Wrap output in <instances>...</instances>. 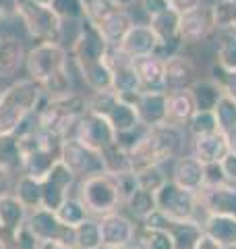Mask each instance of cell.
Here are the masks:
<instances>
[{
	"instance_id": "cell-1",
	"label": "cell",
	"mask_w": 236,
	"mask_h": 249,
	"mask_svg": "<svg viewBox=\"0 0 236 249\" xmlns=\"http://www.w3.org/2000/svg\"><path fill=\"white\" fill-rule=\"evenodd\" d=\"M108 50L110 46L100 34L96 25L89 21H81L79 34L70 46V58L79 69L83 83L96 93L112 89V73L108 67Z\"/></svg>"
},
{
	"instance_id": "cell-2",
	"label": "cell",
	"mask_w": 236,
	"mask_h": 249,
	"mask_svg": "<svg viewBox=\"0 0 236 249\" xmlns=\"http://www.w3.org/2000/svg\"><path fill=\"white\" fill-rule=\"evenodd\" d=\"M185 147V135L178 127L157 124L145 129L135 142L129 145V158L133 173H141L145 168L162 166L170 160H176Z\"/></svg>"
},
{
	"instance_id": "cell-3",
	"label": "cell",
	"mask_w": 236,
	"mask_h": 249,
	"mask_svg": "<svg viewBox=\"0 0 236 249\" xmlns=\"http://www.w3.org/2000/svg\"><path fill=\"white\" fill-rule=\"evenodd\" d=\"M27 79L35 81L46 96H62L70 91L68 54L60 44H35L25 56Z\"/></svg>"
},
{
	"instance_id": "cell-4",
	"label": "cell",
	"mask_w": 236,
	"mask_h": 249,
	"mask_svg": "<svg viewBox=\"0 0 236 249\" xmlns=\"http://www.w3.org/2000/svg\"><path fill=\"white\" fill-rule=\"evenodd\" d=\"M44 100V89L31 79H19L9 85L0 96V135L17 133L25 119L39 110Z\"/></svg>"
},
{
	"instance_id": "cell-5",
	"label": "cell",
	"mask_w": 236,
	"mask_h": 249,
	"mask_svg": "<svg viewBox=\"0 0 236 249\" xmlns=\"http://www.w3.org/2000/svg\"><path fill=\"white\" fill-rule=\"evenodd\" d=\"M87 110V98L81 93L68 91L62 96H46L44 104L35 112L37 127L62 139L73 137L77 123Z\"/></svg>"
},
{
	"instance_id": "cell-6",
	"label": "cell",
	"mask_w": 236,
	"mask_h": 249,
	"mask_svg": "<svg viewBox=\"0 0 236 249\" xmlns=\"http://www.w3.org/2000/svg\"><path fill=\"white\" fill-rule=\"evenodd\" d=\"M77 197L85 206L91 218L108 216L112 212H118V208L124 206L116 177L108 173H98V175L81 178Z\"/></svg>"
},
{
	"instance_id": "cell-7",
	"label": "cell",
	"mask_w": 236,
	"mask_h": 249,
	"mask_svg": "<svg viewBox=\"0 0 236 249\" xmlns=\"http://www.w3.org/2000/svg\"><path fill=\"white\" fill-rule=\"evenodd\" d=\"M15 17H19L23 27L34 40H37V44H60L62 21L48 4H39L35 0H15Z\"/></svg>"
},
{
	"instance_id": "cell-8",
	"label": "cell",
	"mask_w": 236,
	"mask_h": 249,
	"mask_svg": "<svg viewBox=\"0 0 236 249\" xmlns=\"http://www.w3.org/2000/svg\"><path fill=\"white\" fill-rule=\"evenodd\" d=\"M87 108L91 112H98L101 116H106L110 124L114 127L118 139L127 137L141 127L137 108L127 100H122L114 89L106 91H96L87 100Z\"/></svg>"
},
{
	"instance_id": "cell-9",
	"label": "cell",
	"mask_w": 236,
	"mask_h": 249,
	"mask_svg": "<svg viewBox=\"0 0 236 249\" xmlns=\"http://www.w3.org/2000/svg\"><path fill=\"white\" fill-rule=\"evenodd\" d=\"M155 208L170 220L203 224V210L199 206V199H197V193L185 191L170 178L155 191Z\"/></svg>"
},
{
	"instance_id": "cell-10",
	"label": "cell",
	"mask_w": 236,
	"mask_h": 249,
	"mask_svg": "<svg viewBox=\"0 0 236 249\" xmlns=\"http://www.w3.org/2000/svg\"><path fill=\"white\" fill-rule=\"evenodd\" d=\"M73 137L79 143H83L85 147H89V150L98 152V154H101L106 147L114 145L118 142V135H116L114 127L110 124V121L106 116L91 112V110L85 112L81 116V121L77 123Z\"/></svg>"
},
{
	"instance_id": "cell-11",
	"label": "cell",
	"mask_w": 236,
	"mask_h": 249,
	"mask_svg": "<svg viewBox=\"0 0 236 249\" xmlns=\"http://www.w3.org/2000/svg\"><path fill=\"white\" fill-rule=\"evenodd\" d=\"M108 67L112 73V89L120 96L122 100H127L135 106L139 93L143 91L139 83V77L133 67V60L129 56L118 50V48H110L108 50Z\"/></svg>"
},
{
	"instance_id": "cell-12",
	"label": "cell",
	"mask_w": 236,
	"mask_h": 249,
	"mask_svg": "<svg viewBox=\"0 0 236 249\" xmlns=\"http://www.w3.org/2000/svg\"><path fill=\"white\" fill-rule=\"evenodd\" d=\"M60 160L65 162L67 168L77 178H85V177L104 173L101 156L98 152L89 150V147H85L83 143H79L75 137H67L65 142H62Z\"/></svg>"
},
{
	"instance_id": "cell-13",
	"label": "cell",
	"mask_w": 236,
	"mask_h": 249,
	"mask_svg": "<svg viewBox=\"0 0 236 249\" xmlns=\"http://www.w3.org/2000/svg\"><path fill=\"white\" fill-rule=\"evenodd\" d=\"M39 183H42L44 208L56 212V210L70 197V191H73V187L77 183V177L67 168L65 162L58 160L56 164L50 168V173L46 175Z\"/></svg>"
},
{
	"instance_id": "cell-14",
	"label": "cell",
	"mask_w": 236,
	"mask_h": 249,
	"mask_svg": "<svg viewBox=\"0 0 236 249\" xmlns=\"http://www.w3.org/2000/svg\"><path fill=\"white\" fill-rule=\"evenodd\" d=\"M27 224L34 231L37 241H54V243H67L75 247V229L60 222L56 212L48 208H39L35 212H29Z\"/></svg>"
},
{
	"instance_id": "cell-15",
	"label": "cell",
	"mask_w": 236,
	"mask_h": 249,
	"mask_svg": "<svg viewBox=\"0 0 236 249\" xmlns=\"http://www.w3.org/2000/svg\"><path fill=\"white\" fill-rule=\"evenodd\" d=\"M205 216H236V185H203L197 193Z\"/></svg>"
},
{
	"instance_id": "cell-16",
	"label": "cell",
	"mask_w": 236,
	"mask_h": 249,
	"mask_svg": "<svg viewBox=\"0 0 236 249\" xmlns=\"http://www.w3.org/2000/svg\"><path fill=\"white\" fill-rule=\"evenodd\" d=\"M101 247H129L135 243L137 224L120 212H112L98 218Z\"/></svg>"
},
{
	"instance_id": "cell-17",
	"label": "cell",
	"mask_w": 236,
	"mask_h": 249,
	"mask_svg": "<svg viewBox=\"0 0 236 249\" xmlns=\"http://www.w3.org/2000/svg\"><path fill=\"white\" fill-rule=\"evenodd\" d=\"M143 224H145V227H149V229H162V231H166L168 235L174 239L176 249H195L197 241H199V237L203 235V227H201V224L170 220V218H166L162 212H157V210L147 218Z\"/></svg>"
},
{
	"instance_id": "cell-18",
	"label": "cell",
	"mask_w": 236,
	"mask_h": 249,
	"mask_svg": "<svg viewBox=\"0 0 236 249\" xmlns=\"http://www.w3.org/2000/svg\"><path fill=\"white\" fill-rule=\"evenodd\" d=\"M137 114L141 127H157V124H166L168 114V93L166 91H141L137 102Z\"/></svg>"
},
{
	"instance_id": "cell-19",
	"label": "cell",
	"mask_w": 236,
	"mask_h": 249,
	"mask_svg": "<svg viewBox=\"0 0 236 249\" xmlns=\"http://www.w3.org/2000/svg\"><path fill=\"white\" fill-rule=\"evenodd\" d=\"M178 187H183L185 191L199 193L201 187L205 185V164H201L193 154H180L174 162V170H172V178Z\"/></svg>"
},
{
	"instance_id": "cell-20",
	"label": "cell",
	"mask_w": 236,
	"mask_h": 249,
	"mask_svg": "<svg viewBox=\"0 0 236 249\" xmlns=\"http://www.w3.org/2000/svg\"><path fill=\"white\" fill-rule=\"evenodd\" d=\"M157 37L152 31L149 25H143V23H133V27L129 29V34L124 36V40L120 42V46H116L124 56L139 58V56H147V54H155L157 52Z\"/></svg>"
},
{
	"instance_id": "cell-21",
	"label": "cell",
	"mask_w": 236,
	"mask_h": 249,
	"mask_svg": "<svg viewBox=\"0 0 236 249\" xmlns=\"http://www.w3.org/2000/svg\"><path fill=\"white\" fill-rule=\"evenodd\" d=\"M197 71L191 58L174 54L164 60V85H166V93L168 91H176V89H188L191 85L197 81Z\"/></svg>"
},
{
	"instance_id": "cell-22",
	"label": "cell",
	"mask_w": 236,
	"mask_h": 249,
	"mask_svg": "<svg viewBox=\"0 0 236 249\" xmlns=\"http://www.w3.org/2000/svg\"><path fill=\"white\" fill-rule=\"evenodd\" d=\"M228 154H230V143H228L226 135L219 133V131L193 137V156L201 164H222Z\"/></svg>"
},
{
	"instance_id": "cell-23",
	"label": "cell",
	"mask_w": 236,
	"mask_h": 249,
	"mask_svg": "<svg viewBox=\"0 0 236 249\" xmlns=\"http://www.w3.org/2000/svg\"><path fill=\"white\" fill-rule=\"evenodd\" d=\"M214 29L211 9H195L191 13L180 15V40L183 44H197L203 42Z\"/></svg>"
},
{
	"instance_id": "cell-24",
	"label": "cell",
	"mask_w": 236,
	"mask_h": 249,
	"mask_svg": "<svg viewBox=\"0 0 236 249\" xmlns=\"http://www.w3.org/2000/svg\"><path fill=\"white\" fill-rule=\"evenodd\" d=\"M133 67L139 77L141 89L143 91H166L164 85V58L157 54H147V56L133 58Z\"/></svg>"
},
{
	"instance_id": "cell-25",
	"label": "cell",
	"mask_w": 236,
	"mask_h": 249,
	"mask_svg": "<svg viewBox=\"0 0 236 249\" xmlns=\"http://www.w3.org/2000/svg\"><path fill=\"white\" fill-rule=\"evenodd\" d=\"M27 50L21 40L0 34V79L13 77L25 65Z\"/></svg>"
},
{
	"instance_id": "cell-26",
	"label": "cell",
	"mask_w": 236,
	"mask_h": 249,
	"mask_svg": "<svg viewBox=\"0 0 236 249\" xmlns=\"http://www.w3.org/2000/svg\"><path fill=\"white\" fill-rule=\"evenodd\" d=\"M197 106L191 96V89H176L168 91V114H166V124L172 127H185L195 114Z\"/></svg>"
},
{
	"instance_id": "cell-27",
	"label": "cell",
	"mask_w": 236,
	"mask_h": 249,
	"mask_svg": "<svg viewBox=\"0 0 236 249\" xmlns=\"http://www.w3.org/2000/svg\"><path fill=\"white\" fill-rule=\"evenodd\" d=\"M96 27L100 29V34L104 36V40L108 42L110 48H116V46H120V42L124 40V36H127L129 29L133 27V19L129 17L127 11L118 9Z\"/></svg>"
},
{
	"instance_id": "cell-28",
	"label": "cell",
	"mask_w": 236,
	"mask_h": 249,
	"mask_svg": "<svg viewBox=\"0 0 236 249\" xmlns=\"http://www.w3.org/2000/svg\"><path fill=\"white\" fill-rule=\"evenodd\" d=\"M27 216L29 212L25 210V206L13 193L0 197V229H2V232L19 231L23 224H27Z\"/></svg>"
},
{
	"instance_id": "cell-29",
	"label": "cell",
	"mask_w": 236,
	"mask_h": 249,
	"mask_svg": "<svg viewBox=\"0 0 236 249\" xmlns=\"http://www.w3.org/2000/svg\"><path fill=\"white\" fill-rule=\"evenodd\" d=\"M13 196L17 197L27 212H35V210L44 208V196H42V183L34 177L27 175H19L15 181V189Z\"/></svg>"
},
{
	"instance_id": "cell-30",
	"label": "cell",
	"mask_w": 236,
	"mask_h": 249,
	"mask_svg": "<svg viewBox=\"0 0 236 249\" xmlns=\"http://www.w3.org/2000/svg\"><path fill=\"white\" fill-rule=\"evenodd\" d=\"M201 227L224 247L236 245V216H205Z\"/></svg>"
},
{
	"instance_id": "cell-31",
	"label": "cell",
	"mask_w": 236,
	"mask_h": 249,
	"mask_svg": "<svg viewBox=\"0 0 236 249\" xmlns=\"http://www.w3.org/2000/svg\"><path fill=\"white\" fill-rule=\"evenodd\" d=\"M100 156H101V164H104V173L112 175V177H120V175L133 173L131 158H129V147L124 145L120 139H118L114 145L106 147Z\"/></svg>"
},
{
	"instance_id": "cell-32",
	"label": "cell",
	"mask_w": 236,
	"mask_h": 249,
	"mask_svg": "<svg viewBox=\"0 0 236 249\" xmlns=\"http://www.w3.org/2000/svg\"><path fill=\"white\" fill-rule=\"evenodd\" d=\"M188 89H191L197 110H216L219 98L224 96V91L219 89V85L214 79H197Z\"/></svg>"
},
{
	"instance_id": "cell-33",
	"label": "cell",
	"mask_w": 236,
	"mask_h": 249,
	"mask_svg": "<svg viewBox=\"0 0 236 249\" xmlns=\"http://www.w3.org/2000/svg\"><path fill=\"white\" fill-rule=\"evenodd\" d=\"M0 166L11 168L15 175H21L23 170V152L17 133L0 135Z\"/></svg>"
},
{
	"instance_id": "cell-34",
	"label": "cell",
	"mask_w": 236,
	"mask_h": 249,
	"mask_svg": "<svg viewBox=\"0 0 236 249\" xmlns=\"http://www.w3.org/2000/svg\"><path fill=\"white\" fill-rule=\"evenodd\" d=\"M214 29L236 37V0H218L211 6Z\"/></svg>"
},
{
	"instance_id": "cell-35",
	"label": "cell",
	"mask_w": 236,
	"mask_h": 249,
	"mask_svg": "<svg viewBox=\"0 0 236 249\" xmlns=\"http://www.w3.org/2000/svg\"><path fill=\"white\" fill-rule=\"evenodd\" d=\"M135 243L143 249H176L174 239L162 229H149L145 224H137Z\"/></svg>"
},
{
	"instance_id": "cell-36",
	"label": "cell",
	"mask_w": 236,
	"mask_h": 249,
	"mask_svg": "<svg viewBox=\"0 0 236 249\" xmlns=\"http://www.w3.org/2000/svg\"><path fill=\"white\" fill-rule=\"evenodd\" d=\"M124 206H127L129 212L135 216V220H139L141 224H143L147 218L157 210L155 208V193L145 191V189H141V187H137V191L133 193L127 201H124Z\"/></svg>"
},
{
	"instance_id": "cell-37",
	"label": "cell",
	"mask_w": 236,
	"mask_h": 249,
	"mask_svg": "<svg viewBox=\"0 0 236 249\" xmlns=\"http://www.w3.org/2000/svg\"><path fill=\"white\" fill-rule=\"evenodd\" d=\"M101 235L98 218H87L79 227H75V249H100Z\"/></svg>"
},
{
	"instance_id": "cell-38",
	"label": "cell",
	"mask_w": 236,
	"mask_h": 249,
	"mask_svg": "<svg viewBox=\"0 0 236 249\" xmlns=\"http://www.w3.org/2000/svg\"><path fill=\"white\" fill-rule=\"evenodd\" d=\"M39 241L29 229V224H23L15 232H0V249H37Z\"/></svg>"
},
{
	"instance_id": "cell-39",
	"label": "cell",
	"mask_w": 236,
	"mask_h": 249,
	"mask_svg": "<svg viewBox=\"0 0 236 249\" xmlns=\"http://www.w3.org/2000/svg\"><path fill=\"white\" fill-rule=\"evenodd\" d=\"M56 216L60 218L62 224H67V227H70V229L79 227V224L85 222V220L89 218L85 206L81 204V201H79V197H73V196H70V197L65 201V204H62V206L56 210Z\"/></svg>"
},
{
	"instance_id": "cell-40",
	"label": "cell",
	"mask_w": 236,
	"mask_h": 249,
	"mask_svg": "<svg viewBox=\"0 0 236 249\" xmlns=\"http://www.w3.org/2000/svg\"><path fill=\"white\" fill-rule=\"evenodd\" d=\"M188 131H191L193 137H199V135H209V133H216L219 131L218 127V119H216V112L214 110H195V114L191 116L188 121Z\"/></svg>"
},
{
	"instance_id": "cell-41",
	"label": "cell",
	"mask_w": 236,
	"mask_h": 249,
	"mask_svg": "<svg viewBox=\"0 0 236 249\" xmlns=\"http://www.w3.org/2000/svg\"><path fill=\"white\" fill-rule=\"evenodd\" d=\"M48 6L62 23L65 21H85L81 0H50Z\"/></svg>"
},
{
	"instance_id": "cell-42",
	"label": "cell",
	"mask_w": 236,
	"mask_h": 249,
	"mask_svg": "<svg viewBox=\"0 0 236 249\" xmlns=\"http://www.w3.org/2000/svg\"><path fill=\"white\" fill-rule=\"evenodd\" d=\"M81 2H83L85 21H89L91 25H100V23L108 19L114 11H118L110 0H81Z\"/></svg>"
},
{
	"instance_id": "cell-43",
	"label": "cell",
	"mask_w": 236,
	"mask_h": 249,
	"mask_svg": "<svg viewBox=\"0 0 236 249\" xmlns=\"http://www.w3.org/2000/svg\"><path fill=\"white\" fill-rule=\"evenodd\" d=\"M218 65L228 69V71H236V37L234 36L222 34V37H219Z\"/></svg>"
},
{
	"instance_id": "cell-44",
	"label": "cell",
	"mask_w": 236,
	"mask_h": 249,
	"mask_svg": "<svg viewBox=\"0 0 236 249\" xmlns=\"http://www.w3.org/2000/svg\"><path fill=\"white\" fill-rule=\"evenodd\" d=\"M137 175V183L141 189H145V191H152L155 193L160 187L168 181V177L164 175V170L162 166H153V168H145V170H141V173H135Z\"/></svg>"
},
{
	"instance_id": "cell-45",
	"label": "cell",
	"mask_w": 236,
	"mask_h": 249,
	"mask_svg": "<svg viewBox=\"0 0 236 249\" xmlns=\"http://www.w3.org/2000/svg\"><path fill=\"white\" fill-rule=\"evenodd\" d=\"M211 79L219 85V89H222L226 96L236 100V71H228V69L219 67L216 62V65L211 67Z\"/></svg>"
},
{
	"instance_id": "cell-46",
	"label": "cell",
	"mask_w": 236,
	"mask_h": 249,
	"mask_svg": "<svg viewBox=\"0 0 236 249\" xmlns=\"http://www.w3.org/2000/svg\"><path fill=\"white\" fill-rule=\"evenodd\" d=\"M116 181H118V189H120V197H122V204L127 201L133 193L137 191V175L135 173H127V175H120V177H116Z\"/></svg>"
},
{
	"instance_id": "cell-47",
	"label": "cell",
	"mask_w": 236,
	"mask_h": 249,
	"mask_svg": "<svg viewBox=\"0 0 236 249\" xmlns=\"http://www.w3.org/2000/svg\"><path fill=\"white\" fill-rule=\"evenodd\" d=\"M17 177L19 175H15L11 168L0 166V197L11 196L13 189H15V181H17Z\"/></svg>"
},
{
	"instance_id": "cell-48",
	"label": "cell",
	"mask_w": 236,
	"mask_h": 249,
	"mask_svg": "<svg viewBox=\"0 0 236 249\" xmlns=\"http://www.w3.org/2000/svg\"><path fill=\"white\" fill-rule=\"evenodd\" d=\"M141 4H143V11L149 19L155 17V15H160V13L174 9V6L170 4V0H141Z\"/></svg>"
},
{
	"instance_id": "cell-49",
	"label": "cell",
	"mask_w": 236,
	"mask_h": 249,
	"mask_svg": "<svg viewBox=\"0 0 236 249\" xmlns=\"http://www.w3.org/2000/svg\"><path fill=\"white\" fill-rule=\"evenodd\" d=\"M222 168H224L228 181L232 185H236V152H230L226 156L224 162H222Z\"/></svg>"
},
{
	"instance_id": "cell-50",
	"label": "cell",
	"mask_w": 236,
	"mask_h": 249,
	"mask_svg": "<svg viewBox=\"0 0 236 249\" xmlns=\"http://www.w3.org/2000/svg\"><path fill=\"white\" fill-rule=\"evenodd\" d=\"M170 4L174 6L180 15H185V13H191L195 9H199L201 0H170Z\"/></svg>"
},
{
	"instance_id": "cell-51",
	"label": "cell",
	"mask_w": 236,
	"mask_h": 249,
	"mask_svg": "<svg viewBox=\"0 0 236 249\" xmlns=\"http://www.w3.org/2000/svg\"><path fill=\"white\" fill-rule=\"evenodd\" d=\"M195 249H224V245L219 243V241H216L214 237H209L207 232H203L199 237V241H197Z\"/></svg>"
},
{
	"instance_id": "cell-52",
	"label": "cell",
	"mask_w": 236,
	"mask_h": 249,
	"mask_svg": "<svg viewBox=\"0 0 236 249\" xmlns=\"http://www.w3.org/2000/svg\"><path fill=\"white\" fill-rule=\"evenodd\" d=\"M15 15V0H0V19Z\"/></svg>"
},
{
	"instance_id": "cell-53",
	"label": "cell",
	"mask_w": 236,
	"mask_h": 249,
	"mask_svg": "<svg viewBox=\"0 0 236 249\" xmlns=\"http://www.w3.org/2000/svg\"><path fill=\"white\" fill-rule=\"evenodd\" d=\"M37 249H75V247L67 243H54V241H39Z\"/></svg>"
},
{
	"instance_id": "cell-54",
	"label": "cell",
	"mask_w": 236,
	"mask_h": 249,
	"mask_svg": "<svg viewBox=\"0 0 236 249\" xmlns=\"http://www.w3.org/2000/svg\"><path fill=\"white\" fill-rule=\"evenodd\" d=\"M116 9H122V11H127V9H131V6H135L137 2H141V0H110Z\"/></svg>"
},
{
	"instance_id": "cell-55",
	"label": "cell",
	"mask_w": 236,
	"mask_h": 249,
	"mask_svg": "<svg viewBox=\"0 0 236 249\" xmlns=\"http://www.w3.org/2000/svg\"><path fill=\"white\" fill-rule=\"evenodd\" d=\"M100 249H143V247L137 245V243H133V245H129V247H100Z\"/></svg>"
},
{
	"instance_id": "cell-56",
	"label": "cell",
	"mask_w": 236,
	"mask_h": 249,
	"mask_svg": "<svg viewBox=\"0 0 236 249\" xmlns=\"http://www.w3.org/2000/svg\"><path fill=\"white\" fill-rule=\"evenodd\" d=\"M35 2H39V4H48L50 0H35Z\"/></svg>"
},
{
	"instance_id": "cell-57",
	"label": "cell",
	"mask_w": 236,
	"mask_h": 249,
	"mask_svg": "<svg viewBox=\"0 0 236 249\" xmlns=\"http://www.w3.org/2000/svg\"><path fill=\"white\" fill-rule=\"evenodd\" d=\"M224 249H236V245H228V247H224Z\"/></svg>"
},
{
	"instance_id": "cell-58",
	"label": "cell",
	"mask_w": 236,
	"mask_h": 249,
	"mask_svg": "<svg viewBox=\"0 0 236 249\" xmlns=\"http://www.w3.org/2000/svg\"><path fill=\"white\" fill-rule=\"evenodd\" d=\"M2 91H4V89H2V88H0V96H2Z\"/></svg>"
},
{
	"instance_id": "cell-59",
	"label": "cell",
	"mask_w": 236,
	"mask_h": 249,
	"mask_svg": "<svg viewBox=\"0 0 236 249\" xmlns=\"http://www.w3.org/2000/svg\"><path fill=\"white\" fill-rule=\"evenodd\" d=\"M0 232H2V229H0Z\"/></svg>"
}]
</instances>
